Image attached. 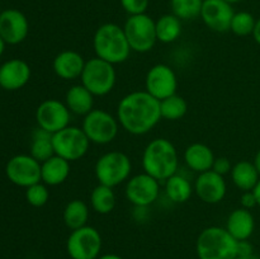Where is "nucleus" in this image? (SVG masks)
<instances>
[{
  "mask_svg": "<svg viewBox=\"0 0 260 259\" xmlns=\"http://www.w3.org/2000/svg\"><path fill=\"white\" fill-rule=\"evenodd\" d=\"M124 35L132 51L139 53L149 52L156 43V27L155 20L150 15H129L123 25Z\"/></svg>",
  "mask_w": 260,
  "mask_h": 259,
  "instance_id": "7",
  "label": "nucleus"
},
{
  "mask_svg": "<svg viewBox=\"0 0 260 259\" xmlns=\"http://www.w3.org/2000/svg\"><path fill=\"white\" fill-rule=\"evenodd\" d=\"M226 3H229V4H236V3H239V2H241V0H225Z\"/></svg>",
  "mask_w": 260,
  "mask_h": 259,
  "instance_id": "44",
  "label": "nucleus"
},
{
  "mask_svg": "<svg viewBox=\"0 0 260 259\" xmlns=\"http://www.w3.org/2000/svg\"><path fill=\"white\" fill-rule=\"evenodd\" d=\"M86 61L78 51H61L53 58L52 68L56 75L63 80H74L81 76Z\"/></svg>",
  "mask_w": 260,
  "mask_h": 259,
  "instance_id": "19",
  "label": "nucleus"
},
{
  "mask_svg": "<svg viewBox=\"0 0 260 259\" xmlns=\"http://www.w3.org/2000/svg\"><path fill=\"white\" fill-rule=\"evenodd\" d=\"M215 159V154L211 147L205 144H201V142H194V144L189 145L184 151L185 164L188 165L189 169L198 174L212 169Z\"/></svg>",
  "mask_w": 260,
  "mask_h": 259,
  "instance_id": "22",
  "label": "nucleus"
},
{
  "mask_svg": "<svg viewBox=\"0 0 260 259\" xmlns=\"http://www.w3.org/2000/svg\"><path fill=\"white\" fill-rule=\"evenodd\" d=\"M52 142L55 155L70 163L85 156L91 144L83 128L75 126H68L53 134Z\"/></svg>",
  "mask_w": 260,
  "mask_h": 259,
  "instance_id": "10",
  "label": "nucleus"
},
{
  "mask_svg": "<svg viewBox=\"0 0 260 259\" xmlns=\"http://www.w3.org/2000/svg\"><path fill=\"white\" fill-rule=\"evenodd\" d=\"M65 104L71 113L86 116L94 109V95L83 84H76L66 91Z\"/></svg>",
  "mask_w": 260,
  "mask_h": 259,
  "instance_id": "23",
  "label": "nucleus"
},
{
  "mask_svg": "<svg viewBox=\"0 0 260 259\" xmlns=\"http://www.w3.org/2000/svg\"><path fill=\"white\" fill-rule=\"evenodd\" d=\"M30 79V68L24 60L12 58L0 66V86L5 90H19Z\"/></svg>",
  "mask_w": 260,
  "mask_h": 259,
  "instance_id": "18",
  "label": "nucleus"
},
{
  "mask_svg": "<svg viewBox=\"0 0 260 259\" xmlns=\"http://www.w3.org/2000/svg\"><path fill=\"white\" fill-rule=\"evenodd\" d=\"M144 172L159 182H165L172 175L177 174L179 157L172 141L164 137L151 140L142 152Z\"/></svg>",
  "mask_w": 260,
  "mask_h": 259,
  "instance_id": "2",
  "label": "nucleus"
},
{
  "mask_svg": "<svg viewBox=\"0 0 260 259\" xmlns=\"http://www.w3.org/2000/svg\"><path fill=\"white\" fill-rule=\"evenodd\" d=\"M253 37H254V40H255V42L258 43V45H260V18L256 20L255 27H254Z\"/></svg>",
  "mask_w": 260,
  "mask_h": 259,
  "instance_id": "38",
  "label": "nucleus"
},
{
  "mask_svg": "<svg viewBox=\"0 0 260 259\" xmlns=\"http://www.w3.org/2000/svg\"><path fill=\"white\" fill-rule=\"evenodd\" d=\"M7 177L13 184L28 188L41 180V163L32 155H15L8 161L5 168Z\"/></svg>",
  "mask_w": 260,
  "mask_h": 259,
  "instance_id": "12",
  "label": "nucleus"
},
{
  "mask_svg": "<svg viewBox=\"0 0 260 259\" xmlns=\"http://www.w3.org/2000/svg\"><path fill=\"white\" fill-rule=\"evenodd\" d=\"M116 193L113 188L98 184L90 193V206L99 215H108L116 207Z\"/></svg>",
  "mask_w": 260,
  "mask_h": 259,
  "instance_id": "29",
  "label": "nucleus"
},
{
  "mask_svg": "<svg viewBox=\"0 0 260 259\" xmlns=\"http://www.w3.org/2000/svg\"><path fill=\"white\" fill-rule=\"evenodd\" d=\"M5 45H7V43L4 42V40H3L2 36H0V56H2V55H3V52H4V50H5Z\"/></svg>",
  "mask_w": 260,
  "mask_h": 259,
  "instance_id": "43",
  "label": "nucleus"
},
{
  "mask_svg": "<svg viewBox=\"0 0 260 259\" xmlns=\"http://www.w3.org/2000/svg\"><path fill=\"white\" fill-rule=\"evenodd\" d=\"M255 23L256 19L251 13L238 12L234 14L233 20H231L230 30L239 37H246L249 35H253Z\"/></svg>",
  "mask_w": 260,
  "mask_h": 259,
  "instance_id": "32",
  "label": "nucleus"
},
{
  "mask_svg": "<svg viewBox=\"0 0 260 259\" xmlns=\"http://www.w3.org/2000/svg\"><path fill=\"white\" fill-rule=\"evenodd\" d=\"M63 223L71 231L86 226L89 220V207L84 201L73 200L65 206L62 212Z\"/></svg>",
  "mask_w": 260,
  "mask_h": 259,
  "instance_id": "26",
  "label": "nucleus"
},
{
  "mask_svg": "<svg viewBox=\"0 0 260 259\" xmlns=\"http://www.w3.org/2000/svg\"><path fill=\"white\" fill-rule=\"evenodd\" d=\"M40 163L46 161L55 155L52 142V134L46 130L37 127L32 132V141H30V154Z\"/></svg>",
  "mask_w": 260,
  "mask_h": 259,
  "instance_id": "25",
  "label": "nucleus"
},
{
  "mask_svg": "<svg viewBox=\"0 0 260 259\" xmlns=\"http://www.w3.org/2000/svg\"><path fill=\"white\" fill-rule=\"evenodd\" d=\"M70 118L71 112L68 106L58 99H46L36 111L38 127L52 135L70 126Z\"/></svg>",
  "mask_w": 260,
  "mask_h": 259,
  "instance_id": "13",
  "label": "nucleus"
},
{
  "mask_svg": "<svg viewBox=\"0 0 260 259\" xmlns=\"http://www.w3.org/2000/svg\"><path fill=\"white\" fill-rule=\"evenodd\" d=\"M71 172L70 161L58 155H53L46 161L41 163V180L46 185H60L69 178Z\"/></svg>",
  "mask_w": 260,
  "mask_h": 259,
  "instance_id": "21",
  "label": "nucleus"
},
{
  "mask_svg": "<svg viewBox=\"0 0 260 259\" xmlns=\"http://www.w3.org/2000/svg\"><path fill=\"white\" fill-rule=\"evenodd\" d=\"M80 80L94 96H104L111 93L116 85V69L113 63L95 56L85 62Z\"/></svg>",
  "mask_w": 260,
  "mask_h": 259,
  "instance_id": "5",
  "label": "nucleus"
},
{
  "mask_svg": "<svg viewBox=\"0 0 260 259\" xmlns=\"http://www.w3.org/2000/svg\"><path fill=\"white\" fill-rule=\"evenodd\" d=\"M234 14L233 5L225 0H203L200 17L211 30L222 33L230 30Z\"/></svg>",
  "mask_w": 260,
  "mask_h": 259,
  "instance_id": "15",
  "label": "nucleus"
},
{
  "mask_svg": "<svg viewBox=\"0 0 260 259\" xmlns=\"http://www.w3.org/2000/svg\"><path fill=\"white\" fill-rule=\"evenodd\" d=\"M81 128L91 144L107 145L118 135L119 122L104 109H93L84 116Z\"/></svg>",
  "mask_w": 260,
  "mask_h": 259,
  "instance_id": "8",
  "label": "nucleus"
},
{
  "mask_svg": "<svg viewBox=\"0 0 260 259\" xmlns=\"http://www.w3.org/2000/svg\"><path fill=\"white\" fill-rule=\"evenodd\" d=\"M230 174L234 184L243 192L253 190L260 179V175L254 163L248 161V160H241L233 165Z\"/></svg>",
  "mask_w": 260,
  "mask_h": 259,
  "instance_id": "24",
  "label": "nucleus"
},
{
  "mask_svg": "<svg viewBox=\"0 0 260 259\" xmlns=\"http://www.w3.org/2000/svg\"><path fill=\"white\" fill-rule=\"evenodd\" d=\"M178 79L174 70L165 63H156L146 74L145 90L157 101L177 94Z\"/></svg>",
  "mask_w": 260,
  "mask_h": 259,
  "instance_id": "14",
  "label": "nucleus"
},
{
  "mask_svg": "<svg viewBox=\"0 0 260 259\" xmlns=\"http://www.w3.org/2000/svg\"><path fill=\"white\" fill-rule=\"evenodd\" d=\"M231 169H233V164H231V161L228 157H216L212 167L213 172H216L220 175H226L229 173H231Z\"/></svg>",
  "mask_w": 260,
  "mask_h": 259,
  "instance_id": "35",
  "label": "nucleus"
},
{
  "mask_svg": "<svg viewBox=\"0 0 260 259\" xmlns=\"http://www.w3.org/2000/svg\"><path fill=\"white\" fill-rule=\"evenodd\" d=\"M236 259H260V256L258 254L253 253L250 255H245V256H236Z\"/></svg>",
  "mask_w": 260,
  "mask_h": 259,
  "instance_id": "42",
  "label": "nucleus"
},
{
  "mask_svg": "<svg viewBox=\"0 0 260 259\" xmlns=\"http://www.w3.org/2000/svg\"><path fill=\"white\" fill-rule=\"evenodd\" d=\"M155 27H156L157 41L161 43L174 42L180 37L183 30L182 20L173 13L161 15L155 22Z\"/></svg>",
  "mask_w": 260,
  "mask_h": 259,
  "instance_id": "27",
  "label": "nucleus"
},
{
  "mask_svg": "<svg viewBox=\"0 0 260 259\" xmlns=\"http://www.w3.org/2000/svg\"><path fill=\"white\" fill-rule=\"evenodd\" d=\"M93 47L96 57L113 65L124 62L132 51L123 27L116 23H104L98 27L94 33Z\"/></svg>",
  "mask_w": 260,
  "mask_h": 259,
  "instance_id": "3",
  "label": "nucleus"
},
{
  "mask_svg": "<svg viewBox=\"0 0 260 259\" xmlns=\"http://www.w3.org/2000/svg\"><path fill=\"white\" fill-rule=\"evenodd\" d=\"M254 253L253 244L249 240H241L238 241V256H245L250 255Z\"/></svg>",
  "mask_w": 260,
  "mask_h": 259,
  "instance_id": "37",
  "label": "nucleus"
},
{
  "mask_svg": "<svg viewBox=\"0 0 260 259\" xmlns=\"http://www.w3.org/2000/svg\"><path fill=\"white\" fill-rule=\"evenodd\" d=\"M254 195H255V198H256V203H258V206L260 207V179L258 182V184L255 185V188L253 189Z\"/></svg>",
  "mask_w": 260,
  "mask_h": 259,
  "instance_id": "40",
  "label": "nucleus"
},
{
  "mask_svg": "<svg viewBox=\"0 0 260 259\" xmlns=\"http://www.w3.org/2000/svg\"><path fill=\"white\" fill-rule=\"evenodd\" d=\"M203 0H170L172 13L180 20H189L200 17Z\"/></svg>",
  "mask_w": 260,
  "mask_h": 259,
  "instance_id": "31",
  "label": "nucleus"
},
{
  "mask_svg": "<svg viewBox=\"0 0 260 259\" xmlns=\"http://www.w3.org/2000/svg\"><path fill=\"white\" fill-rule=\"evenodd\" d=\"M226 230L238 241L249 240L255 230V218L250 210L243 207L234 210L226 221Z\"/></svg>",
  "mask_w": 260,
  "mask_h": 259,
  "instance_id": "20",
  "label": "nucleus"
},
{
  "mask_svg": "<svg viewBox=\"0 0 260 259\" xmlns=\"http://www.w3.org/2000/svg\"><path fill=\"white\" fill-rule=\"evenodd\" d=\"M194 192L201 201L208 205H216L223 201L228 193V184L223 175L212 169L198 174L194 183Z\"/></svg>",
  "mask_w": 260,
  "mask_h": 259,
  "instance_id": "16",
  "label": "nucleus"
},
{
  "mask_svg": "<svg viewBox=\"0 0 260 259\" xmlns=\"http://www.w3.org/2000/svg\"><path fill=\"white\" fill-rule=\"evenodd\" d=\"M29 23L18 9H7L0 13V36L5 43L18 45L27 38Z\"/></svg>",
  "mask_w": 260,
  "mask_h": 259,
  "instance_id": "17",
  "label": "nucleus"
},
{
  "mask_svg": "<svg viewBox=\"0 0 260 259\" xmlns=\"http://www.w3.org/2000/svg\"><path fill=\"white\" fill-rule=\"evenodd\" d=\"M240 203H241V207L246 208V210H251L253 207L258 206L255 195H254L253 190H246V192H243V195H241L240 197Z\"/></svg>",
  "mask_w": 260,
  "mask_h": 259,
  "instance_id": "36",
  "label": "nucleus"
},
{
  "mask_svg": "<svg viewBox=\"0 0 260 259\" xmlns=\"http://www.w3.org/2000/svg\"><path fill=\"white\" fill-rule=\"evenodd\" d=\"M131 170V159L121 151L106 152L96 160L94 167V173L99 184L112 188L128 180Z\"/></svg>",
  "mask_w": 260,
  "mask_h": 259,
  "instance_id": "6",
  "label": "nucleus"
},
{
  "mask_svg": "<svg viewBox=\"0 0 260 259\" xmlns=\"http://www.w3.org/2000/svg\"><path fill=\"white\" fill-rule=\"evenodd\" d=\"M194 188L189 180L179 174H174L165 180V193L174 203H185L192 197Z\"/></svg>",
  "mask_w": 260,
  "mask_h": 259,
  "instance_id": "28",
  "label": "nucleus"
},
{
  "mask_svg": "<svg viewBox=\"0 0 260 259\" xmlns=\"http://www.w3.org/2000/svg\"><path fill=\"white\" fill-rule=\"evenodd\" d=\"M117 119L122 128L135 136L151 131L161 119L160 101L146 90L128 93L119 101Z\"/></svg>",
  "mask_w": 260,
  "mask_h": 259,
  "instance_id": "1",
  "label": "nucleus"
},
{
  "mask_svg": "<svg viewBox=\"0 0 260 259\" xmlns=\"http://www.w3.org/2000/svg\"><path fill=\"white\" fill-rule=\"evenodd\" d=\"M254 165H255V168H256V170H258V173H259V175H260V150L258 152H256V155H255V157H254Z\"/></svg>",
  "mask_w": 260,
  "mask_h": 259,
  "instance_id": "41",
  "label": "nucleus"
},
{
  "mask_svg": "<svg viewBox=\"0 0 260 259\" xmlns=\"http://www.w3.org/2000/svg\"><path fill=\"white\" fill-rule=\"evenodd\" d=\"M188 111V104L183 96L174 94L172 96L160 101V112L161 118L167 121H177L183 118Z\"/></svg>",
  "mask_w": 260,
  "mask_h": 259,
  "instance_id": "30",
  "label": "nucleus"
},
{
  "mask_svg": "<svg viewBox=\"0 0 260 259\" xmlns=\"http://www.w3.org/2000/svg\"><path fill=\"white\" fill-rule=\"evenodd\" d=\"M98 259H123L121 255L118 254H113V253H109V254H103V255L99 256Z\"/></svg>",
  "mask_w": 260,
  "mask_h": 259,
  "instance_id": "39",
  "label": "nucleus"
},
{
  "mask_svg": "<svg viewBox=\"0 0 260 259\" xmlns=\"http://www.w3.org/2000/svg\"><path fill=\"white\" fill-rule=\"evenodd\" d=\"M126 198L135 207H149L160 195V182L147 173H140L127 180Z\"/></svg>",
  "mask_w": 260,
  "mask_h": 259,
  "instance_id": "11",
  "label": "nucleus"
},
{
  "mask_svg": "<svg viewBox=\"0 0 260 259\" xmlns=\"http://www.w3.org/2000/svg\"><path fill=\"white\" fill-rule=\"evenodd\" d=\"M0 13H2V10H0Z\"/></svg>",
  "mask_w": 260,
  "mask_h": 259,
  "instance_id": "45",
  "label": "nucleus"
},
{
  "mask_svg": "<svg viewBox=\"0 0 260 259\" xmlns=\"http://www.w3.org/2000/svg\"><path fill=\"white\" fill-rule=\"evenodd\" d=\"M102 246L101 233L88 225L71 231L66 240V251L71 259H98Z\"/></svg>",
  "mask_w": 260,
  "mask_h": 259,
  "instance_id": "9",
  "label": "nucleus"
},
{
  "mask_svg": "<svg viewBox=\"0 0 260 259\" xmlns=\"http://www.w3.org/2000/svg\"><path fill=\"white\" fill-rule=\"evenodd\" d=\"M121 7L129 15L145 14L149 8V0H119Z\"/></svg>",
  "mask_w": 260,
  "mask_h": 259,
  "instance_id": "34",
  "label": "nucleus"
},
{
  "mask_svg": "<svg viewBox=\"0 0 260 259\" xmlns=\"http://www.w3.org/2000/svg\"><path fill=\"white\" fill-rule=\"evenodd\" d=\"M25 200L33 207H43L50 200V190L47 185L40 182L25 188Z\"/></svg>",
  "mask_w": 260,
  "mask_h": 259,
  "instance_id": "33",
  "label": "nucleus"
},
{
  "mask_svg": "<svg viewBox=\"0 0 260 259\" xmlns=\"http://www.w3.org/2000/svg\"><path fill=\"white\" fill-rule=\"evenodd\" d=\"M198 259H236L238 240L221 226L203 229L196 241Z\"/></svg>",
  "mask_w": 260,
  "mask_h": 259,
  "instance_id": "4",
  "label": "nucleus"
}]
</instances>
